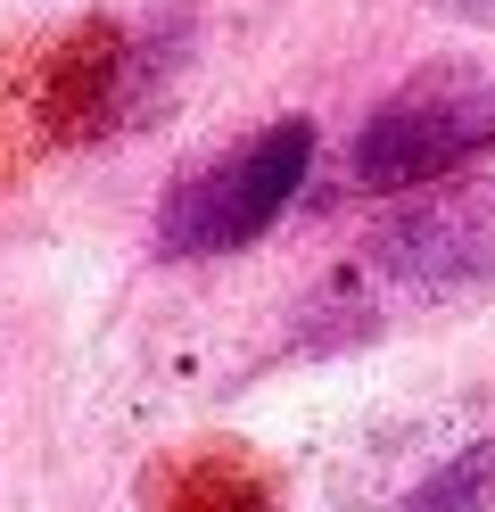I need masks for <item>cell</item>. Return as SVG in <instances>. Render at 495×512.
<instances>
[{"label":"cell","mask_w":495,"mask_h":512,"mask_svg":"<svg viewBox=\"0 0 495 512\" xmlns=\"http://www.w3.org/2000/svg\"><path fill=\"white\" fill-rule=\"evenodd\" d=\"M487 290H495V174H454L405 190L380 223H363L347 256L314 281V298L297 306V339L363 347Z\"/></svg>","instance_id":"cell-1"},{"label":"cell","mask_w":495,"mask_h":512,"mask_svg":"<svg viewBox=\"0 0 495 512\" xmlns=\"http://www.w3.org/2000/svg\"><path fill=\"white\" fill-rule=\"evenodd\" d=\"M495 149V67L487 58H429L355 124L347 182L372 199L454 182Z\"/></svg>","instance_id":"cell-2"},{"label":"cell","mask_w":495,"mask_h":512,"mask_svg":"<svg viewBox=\"0 0 495 512\" xmlns=\"http://www.w3.org/2000/svg\"><path fill=\"white\" fill-rule=\"evenodd\" d=\"M306 174H314V124L306 116L264 124V133H248L240 149H223L215 166H198V174H182L174 190H165V207H157V256L190 265V256L256 248L281 223V207L306 190Z\"/></svg>","instance_id":"cell-3"},{"label":"cell","mask_w":495,"mask_h":512,"mask_svg":"<svg viewBox=\"0 0 495 512\" xmlns=\"http://www.w3.org/2000/svg\"><path fill=\"white\" fill-rule=\"evenodd\" d=\"M396 512H495V438H471L454 446L438 471L413 479V496Z\"/></svg>","instance_id":"cell-4"}]
</instances>
